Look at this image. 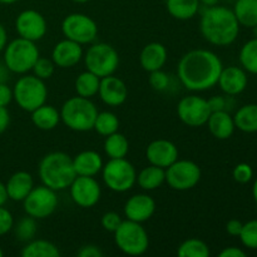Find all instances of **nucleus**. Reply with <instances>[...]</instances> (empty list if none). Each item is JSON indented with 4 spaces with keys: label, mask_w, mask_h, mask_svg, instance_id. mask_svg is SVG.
<instances>
[{
    "label": "nucleus",
    "mask_w": 257,
    "mask_h": 257,
    "mask_svg": "<svg viewBox=\"0 0 257 257\" xmlns=\"http://www.w3.org/2000/svg\"><path fill=\"white\" fill-rule=\"evenodd\" d=\"M240 241L248 250H257V220L243 223L240 233Z\"/></svg>",
    "instance_id": "nucleus-37"
},
{
    "label": "nucleus",
    "mask_w": 257,
    "mask_h": 257,
    "mask_svg": "<svg viewBox=\"0 0 257 257\" xmlns=\"http://www.w3.org/2000/svg\"><path fill=\"white\" fill-rule=\"evenodd\" d=\"M238 60L246 72L257 75V37L250 39L241 47Z\"/></svg>",
    "instance_id": "nucleus-33"
},
{
    "label": "nucleus",
    "mask_w": 257,
    "mask_h": 257,
    "mask_svg": "<svg viewBox=\"0 0 257 257\" xmlns=\"http://www.w3.org/2000/svg\"><path fill=\"white\" fill-rule=\"evenodd\" d=\"M23 257H59L60 251L57 246L48 240H35L27 242L22 250Z\"/></svg>",
    "instance_id": "nucleus-30"
},
{
    "label": "nucleus",
    "mask_w": 257,
    "mask_h": 257,
    "mask_svg": "<svg viewBox=\"0 0 257 257\" xmlns=\"http://www.w3.org/2000/svg\"><path fill=\"white\" fill-rule=\"evenodd\" d=\"M122 217H120L119 213L114 212V211H109V212H105L104 215L102 216V220H100V223H102V227L104 228L108 232H114L119 225L122 223Z\"/></svg>",
    "instance_id": "nucleus-41"
},
{
    "label": "nucleus",
    "mask_w": 257,
    "mask_h": 257,
    "mask_svg": "<svg viewBox=\"0 0 257 257\" xmlns=\"http://www.w3.org/2000/svg\"><path fill=\"white\" fill-rule=\"evenodd\" d=\"M211 113L208 100L196 94L183 97L177 104L178 118L188 127L197 128L205 125Z\"/></svg>",
    "instance_id": "nucleus-13"
},
{
    "label": "nucleus",
    "mask_w": 257,
    "mask_h": 257,
    "mask_svg": "<svg viewBox=\"0 0 257 257\" xmlns=\"http://www.w3.org/2000/svg\"><path fill=\"white\" fill-rule=\"evenodd\" d=\"M8 200H9V198H8L5 183H3L2 181H0V206H4L5 202H7Z\"/></svg>",
    "instance_id": "nucleus-51"
},
{
    "label": "nucleus",
    "mask_w": 257,
    "mask_h": 257,
    "mask_svg": "<svg viewBox=\"0 0 257 257\" xmlns=\"http://www.w3.org/2000/svg\"><path fill=\"white\" fill-rule=\"evenodd\" d=\"M100 172L105 186L117 193L132 190L137 181L135 166L125 158H109V161L103 165Z\"/></svg>",
    "instance_id": "nucleus-8"
},
{
    "label": "nucleus",
    "mask_w": 257,
    "mask_h": 257,
    "mask_svg": "<svg viewBox=\"0 0 257 257\" xmlns=\"http://www.w3.org/2000/svg\"><path fill=\"white\" fill-rule=\"evenodd\" d=\"M79 257H102L103 251L97 245H85L77 252Z\"/></svg>",
    "instance_id": "nucleus-45"
},
{
    "label": "nucleus",
    "mask_w": 257,
    "mask_h": 257,
    "mask_svg": "<svg viewBox=\"0 0 257 257\" xmlns=\"http://www.w3.org/2000/svg\"><path fill=\"white\" fill-rule=\"evenodd\" d=\"M14 226V217L12 212L4 206H0V236L7 235L13 230Z\"/></svg>",
    "instance_id": "nucleus-42"
},
{
    "label": "nucleus",
    "mask_w": 257,
    "mask_h": 257,
    "mask_svg": "<svg viewBox=\"0 0 257 257\" xmlns=\"http://www.w3.org/2000/svg\"><path fill=\"white\" fill-rule=\"evenodd\" d=\"M206 124H207L211 135L220 141H225L232 137L233 132L236 130L233 117L227 110L212 112L210 114V117H208V120Z\"/></svg>",
    "instance_id": "nucleus-23"
},
{
    "label": "nucleus",
    "mask_w": 257,
    "mask_h": 257,
    "mask_svg": "<svg viewBox=\"0 0 257 257\" xmlns=\"http://www.w3.org/2000/svg\"><path fill=\"white\" fill-rule=\"evenodd\" d=\"M210 247L200 238H188L178 246L177 255L180 257H208Z\"/></svg>",
    "instance_id": "nucleus-35"
},
{
    "label": "nucleus",
    "mask_w": 257,
    "mask_h": 257,
    "mask_svg": "<svg viewBox=\"0 0 257 257\" xmlns=\"http://www.w3.org/2000/svg\"><path fill=\"white\" fill-rule=\"evenodd\" d=\"M3 52L5 65L15 74H27L33 69V65L40 57L35 42L20 37L8 43Z\"/></svg>",
    "instance_id": "nucleus-6"
},
{
    "label": "nucleus",
    "mask_w": 257,
    "mask_h": 257,
    "mask_svg": "<svg viewBox=\"0 0 257 257\" xmlns=\"http://www.w3.org/2000/svg\"><path fill=\"white\" fill-rule=\"evenodd\" d=\"M217 84L226 95L235 97V95L245 92V89L247 88V72L242 67H236V65L223 67Z\"/></svg>",
    "instance_id": "nucleus-20"
},
{
    "label": "nucleus",
    "mask_w": 257,
    "mask_h": 257,
    "mask_svg": "<svg viewBox=\"0 0 257 257\" xmlns=\"http://www.w3.org/2000/svg\"><path fill=\"white\" fill-rule=\"evenodd\" d=\"M103 158L98 152L92 150L82 151L73 158V166L77 176L95 177L103 168Z\"/></svg>",
    "instance_id": "nucleus-24"
},
{
    "label": "nucleus",
    "mask_w": 257,
    "mask_h": 257,
    "mask_svg": "<svg viewBox=\"0 0 257 257\" xmlns=\"http://www.w3.org/2000/svg\"><path fill=\"white\" fill-rule=\"evenodd\" d=\"M10 124V113L7 107H0V135L8 130Z\"/></svg>",
    "instance_id": "nucleus-48"
},
{
    "label": "nucleus",
    "mask_w": 257,
    "mask_h": 257,
    "mask_svg": "<svg viewBox=\"0 0 257 257\" xmlns=\"http://www.w3.org/2000/svg\"><path fill=\"white\" fill-rule=\"evenodd\" d=\"M33 74L35 77L40 78L43 80H47L49 78L53 77L55 70V64L54 62L52 60V58H44V57H39L37 59V62L34 63L33 65Z\"/></svg>",
    "instance_id": "nucleus-38"
},
{
    "label": "nucleus",
    "mask_w": 257,
    "mask_h": 257,
    "mask_svg": "<svg viewBox=\"0 0 257 257\" xmlns=\"http://www.w3.org/2000/svg\"><path fill=\"white\" fill-rule=\"evenodd\" d=\"M168 53L162 43L152 42L145 45L140 54V64L146 72L162 69L167 62Z\"/></svg>",
    "instance_id": "nucleus-22"
},
{
    "label": "nucleus",
    "mask_w": 257,
    "mask_h": 257,
    "mask_svg": "<svg viewBox=\"0 0 257 257\" xmlns=\"http://www.w3.org/2000/svg\"><path fill=\"white\" fill-rule=\"evenodd\" d=\"M3 255H4V252H3V250L0 248V257H3Z\"/></svg>",
    "instance_id": "nucleus-56"
},
{
    "label": "nucleus",
    "mask_w": 257,
    "mask_h": 257,
    "mask_svg": "<svg viewBox=\"0 0 257 257\" xmlns=\"http://www.w3.org/2000/svg\"><path fill=\"white\" fill-rule=\"evenodd\" d=\"M13 230H14V235L18 241H20V242H29V241H32L35 237L38 232L37 220L32 217V216L27 215L25 217L20 218L17 223H14Z\"/></svg>",
    "instance_id": "nucleus-36"
},
{
    "label": "nucleus",
    "mask_w": 257,
    "mask_h": 257,
    "mask_svg": "<svg viewBox=\"0 0 257 257\" xmlns=\"http://www.w3.org/2000/svg\"><path fill=\"white\" fill-rule=\"evenodd\" d=\"M104 152L109 158H125L130 152L127 137L119 132L107 136L104 141Z\"/></svg>",
    "instance_id": "nucleus-32"
},
{
    "label": "nucleus",
    "mask_w": 257,
    "mask_h": 257,
    "mask_svg": "<svg viewBox=\"0 0 257 257\" xmlns=\"http://www.w3.org/2000/svg\"><path fill=\"white\" fill-rule=\"evenodd\" d=\"M148 83L151 87L157 92H163L168 88L170 85V77L167 73L163 72L162 69L153 70L150 72V77H148Z\"/></svg>",
    "instance_id": "nucleus-39"
},
{
    "label": "nucleus",
    "mask_w": 257,
    "mask_h": 257,
    "mask_svg": "<svg viewBox=\"0 0 257 257\" xmlns=\"http://www.w3.org/2000/svg\"><path fill=\"white\" fill-rule=\"evenodd\" d=\"M242 226L243 223L240 220L232 218V220H230L226 223V232L230 236H233V237H238L241 233V230H242Z\"/></svg>",
    "instance_id": "nucleus-46"
},
{
    "label": "nucleus",
    "mask_w": 257,
    "mask_h": 257,
    "mask_svg": "<svg viewBox=\"0 0 257 257\" xmlns=\"http://www.w3.org/2000/svg\"><path fill=\"white\" fill-rule=\"evenodd\" d=\"M252 197H253V201H255V203L257 205V177L256 180L253 181V185H252Z\"/></svg>",
    "instance_id": "nucleus-53"
},
{
    "label": "nucleus",
    "mask_w": 257,
    "mask_h": 257,
    "mask_svg": "<svg viewBox=\"0 0 257 257\" xmlns=\"http://www.w3.org/2000/svg\"><path fill=\"white\" fill-rule=\"evenodd\" d=\"M222 68V60L212 50L192 49L178 62L177 75L186 89L205 92L217 84Z\"/></svg>",
    "instance_id": "nucleus-1"
},
{
    "label": "nucleus",
    "mask_w": 257,
    "mask_h": 257,
    "mask_svg": "<svg viewBox=\"0 0 257 257\" xmlns=\"http://www.w3.org/2000/svg\"><path fill=\"white\" fill-rule=\"evenodd\" d=\"M34 187L33 176L27 171H18L13 173L5 183L8 198L15 202H23Z\"/></svg>",
    "instance_id": "nucleus-21"
},
{
    "label": "nucleus",
    "mask_w": 257,
    "mask_h": 257,
    "mask_svg": "<svg viewBox=\"0 0 257 257\" xmlns=\"http://www.w3.org/2000/svg\"><path fill=\"white\" fill-rule=\"evenodd\" d=\"M8 44V33L5 30L4 25L0 23V53L4 50V48L7 47Z\"/></svg>",
    "instance_id": "nucleus-49"
},
{
    "label": "nucleus",
    "mask_w": 257,
    "mask_h": 257,
    "mask_svg": "<svg viewBox=\"0 0 257 257\" xmlns=\"http://www.w3.org/2000/svg\"><path fill=\"white\" fill-rule=\"evenodd\" d=\"M15 29L20 38L38 42L47 34L48 23L42 13L34 9H27L23 10L15 19Z\"/></svg>",
    "instance_id": "nucleus-15"
},
{
    "label": "nucleus",
    "mask_w": 257,
    "mask_h": 257,
    "mask_svg": "<svg viewBox=\"0 0 257 257\" xmlns=\"http://www.w3.org/2000/svg\"><path fill=\"white\" fill-rule=\"evenodd\" d=\"M9 72L8 67L5 65V63H0V83H7V80L9 79Z\"/></svg>",
    "instance_id": "nucleus-50"
},
{
    "label": "nucleus",
    "mask_w": 257,
    "mask_h": 257,
    "mask_svg": "<svg viewBox=\"0 0 257 257\" xmlns=\"http://www.w3.org/2000/svg\"><path fill=\"white\" fill-rule=\"evenodd\" d=\"M57 191L44 185L34 186L23 201V208L28 216L35 220H44L52 216L58 207Z\"/></svg>",
    "instance_id": "nucleus-10"
},
{
    "label": "nucleus",
    "mask_w": 257,
    "mask_h": 257,
    "mask_svg": "<svg viewBox=\"0 0 257 257\" xmlns=\"http://www.w3.org/2000/svg\"><path fill=\"white\" fill-rule=\"evenodd\" d=\"M93 130L98 135L107 137V136L112 135V133L118 132V130H119V119H118V117L114 113L109 112V110L98 112Z\"/></svg>",
    "instance_id": "nucleus-34"
},
{
    "label": "nucleus",
    "mask_w": 257,
    "mask_h": 257,
    "mask_svg": "<svg viewBox=\"0 0 257 257\" xmlns=\"http://www.w3.org/2000/svg\"><path fill=\"white\" fill-rule=\"evenodd\" d=\"M13 97L18 107L32 113L47 103L48 88L45 80L35 77L34 74H23L13 88Z\"/></svg>",
    "instance_id": "nucleus-5"
},
{
    "label": "nucleus",
    "mask_w": 257,
    "mask_h": 257,
    "mask_svg": "<svg viewBox=\"0 0 257 257\" xmlns=\"http://www.w3.org/2000/svg\"><path fill=\"white\" fill-rule=\"evenodd\" d=\"M100 84V78L94 73L85 70L77 77L74 83L75 92L78 95L84 98H92L98 94Z\"/></svg>",
    "instance_id": "nucleus-31"
},
{
    "label": "nucleus",
    "mask_w": 257,
    "mask_h": 257,
    "mask_svg": "<svg viewBox=\"0 0 257 257\" xmlns=\"http://www.w3.org/2000/svg\"><path fill=\"white\" fill-rule=\"evenodd\" d=\"M220 0H200V4H203L206 8L213 7V5H217Z\"/></svg>",
    "instance_id": "nucleus-52"
},
{
    "label": "nucleus",
    "mask_w": 257,
    "mask_h": 257,
    "mask_svg": "<svg viewBox=\"0 0 257 257\" xmlns=\"http://www.w3.org/2000/svg\"><path fill=\"white\" fill-rule=\"evenodd\" d=\"M235 127L243 133L257 132V103H248L236 110L233 115Z\"/></svg>",
    "instance_id": "nucleus-27"
},
{
    "label": "nucleus",
    "mask_w": 257,
    "mask_h": 257,
    "mask_svg": "<svg viewBox=\"0 0 257 257\" xmlns=\"http://www.w3.org/2000/svg\"><path fill=\"white\" fill-rule=\"evenodd\" d=\"M232 177L237 183L246 185V183L251 182L253 178L252 167H251V165H248V163H238V165H236L235 168H233Z\"/></svg>",
    "instance_id": "nucleus-40"
},
{
    "label": "nucleus",
    "mask_w": 257,
    "mask_h": 257,
    "mask_svg": "<svg viewBox=\"0 0 257 257\" xmlns=\"http://www.w3.org/2000/svg\"><path fill=\"white\" fill-rule=\"evenodd\" d=\"M14 99L13 89L7 83H0V107H8Z\"/></svg>",
    "instance_id": "nucleus-44"
},
{
    "label": "nucleus",
    "mask_w": 257,
    "mask_h": 257,
    "mask_svg": "<svg viewBox=\"0 0 257 257\" xmlns=\"http://www.w3.org/2000/svg\"><path fill=\"white\" fill-rule=\"evenodd\" d=\"M87 70L99 78L114 74L119 65V54L107 43H92L83 55Z\"/></svg>",
    "instance_id": "nucleus-9"
},
{
    "label": "nucleus",
    "mask_w": 257,
    "mask_h": 257,
    "mask_svg": "<svg viewBox=\"0 0 257 257\" xmlns=\"http://www.w3.org/2000/svg\"><path fill=\"white\" fill-rule=\"evenodd\" d=\"M73 202L82 208L94 207L102 196V187L94 177L77 176L69 186Z\"/></svg>",
    "instance_id": "nucleus-14"
},
{
    "label": "nucleus",
    "mask_w": 257,
    "mask_h": 257,
    "mask_svg": "<svg viewBox=\"0 0 257 257\" xmlns=\"http://www.w3.org/2000/svg\"><path fill=\"white\" fill-rule=\"evenodd\" d=\"M165 171L166 183L172 190L180 192L195 188L202 176L200 166L190 160H177Z\"/></svg>",
    "instance_id": "nucleus-11"
},
{
    "label": "nucleus",
    "mask_w": 257,
    "mask_h": 257,
    "mask_svg": "<svg viewBox=\"0 0 257 257\" xmlns=\"http://www.w3.org/2000/svg\"><path fill=\"white\" fill-rule=\"evenodd\" d=\"M123 212L127 220L143 223L155 215L156 201L147 193H137L128 198L123 207Z\"/></svg>",
    "instance_id": "nucleus-17"
},
{
    "label": "nucleus",
    "mask_w": 257,
    "mask_h": 257,
    "mask_svg": "<svg viewBox=\"0 0 257 257\" xmlns=\"http://www.w3.org/2000/svg\"><path fill=\"white\" fill-rule=\"evenodd\" d=\"M60 120L74 132H88L93 130L98 109L90 98L77 95L63 103Z\"/></svg>",
    "instance_id": "nucleus-4"
},
{
    "label": "nucleus",
    "mask_w": 257,
    "mask_h": 257,
    "mask_svg": "<svg viewBox=\"0 0 257 257\" xmlns=\"http://www.w3.org/2000/svg\"><path fill=\"white\" fill-rule=\"evenodd\" d=\"M228 98L230 95H213L208 100L211 112H217V110H227L228 112Z\"/></svg>",
    "instance_id": "nucleus-43"
},
{
    "label": "nucleus",
    "mask_w": 257,
    "mask_h": 257,
    "mask_svg": "<svg viewBox=\"0 0 257 257\" xmlns=\"http://www.w3.org/2000/svg\"><path fill=\"white\" fill-rule=\"evenodd\" d=\"M62 33L67 39L80 45L92 44L98 37V25L87 14L73 13L63 19Z\"/></svg>",
    "instance_id": "nucleus-12"
},
{
    "label": "nucleus",
    "mask_w": 257,
    "mask_h": 257,
    "mask_svg": "<svg viewBox=\"0 0 257 257\" xmlns=\"http://www.w3.org/2000/svg\"><path fill=\"white\" fill-rule=\"evenodd\" d=\"M238 24L232 9L221 5L206 8L201 15L200 32L205 40L216 47L233 44L240 34Z\"/></svg>",
    "instance_id": "nucleus-2"
},
{
    "label": "nucleus",
    "mask_w": 257,
    "mask_h": 257,
    "mask_svg": "<svg viewBox=\"0 0 257 257\" xmlns=\"http://www.w3.org/2000/svg\"><path fill=\"white\" fill-rule=\"evenodd\" d=\"M42 185L54 191L69 188L77 173L73 166V158L68 153L55 151L45 155L38 167Z\"/></svg>",
    "instance_id": "nucleus-3"
},
{
    "label": "nucleus",
    "mask_w": 257,
    "mask_h": 257,
    "mask_svg": "<svg viewBox=\"0 0 257 257\" xmlns=\"http://www.w3.org/2000/svg\"><path fill=\"white\" fill-rule=\"evenodd\" d=\"M200 0H167L166 8L168 14L177 20H190L200 10Z\"/></svg>",
    "instance_id": "nucleus-28"
},
{
    "label": "nucleus",
    "mask_w": 257,
    "mask_h": 257,
    "mask_svg": "<svg viewBox=\"0 0 257 257\" xmlns=\"http://www.w3.org/2000/svg\"><path fill=\"white\" fill-rule=\"evenodd\" d=\"M98 94L104 104L109 107H118L127 100L128 88L120 78L113 74L107 75V77L100 78Z\"/></svg>",
    "instance_id": "nucleus-19"
},
{
    "label": "nucleus",
    "mask_w": 257,
    "mask_h": 257,
    "mask_svg": "<svg viewBox=\"0 0 257 257\" xmlns=\"http://www.w3.org/2000/svg\"><path fill=\"white\" fill-rule=\"evenodd\" d=\"M32 122L38 130L53 131L60 123V112L53 105L44 103L32 112Z\"/></svg>",
    "instance_id": "nucleus-25"
},
{
    "label": "nucleus",
    "mask_w": 257,
    "mask_h": 257,
    "mask_svg": "<svg viewBox=\"0 0 257 257\" xmlns=\"http://www.w3.org/2000/svg\"><path fill=\"white\" fill-rule=\"evenodd\" d=\"M246 251L242 250L241 247L237 246H230V247H225L218 256L220 257H246Z\"/></svg>",
    "instance_id": "nucleus-47"
},
{
    "label": "nucleus",
    "mask_w": 257,
    "mask_h": 257,
    "mask_svg": "<svg viewBox=\"0 0 257 257\" xmlns=\"http://www.w3.org/2000/svg\"><path fill=\"white\" fill-rule=\"evenodd\" d=\"M143 191H155L160 188L166 182V171L165 168L157 167V166L150 165L141 170L137 175V181Z\"/></svg>",
    "instance_id": "nucleus-26"
},
{
    "label": "nucleus",
    "mask_w": 257,
    "mask_h": 257,
    "mask_svg": "<svg viewBox=\"0 0 257 257\" xmlns=\"http://www.w3.org/2000/svg\"><path fill=\"white\" fill-rule=\"evenodd\" d=\"M115 246L128 256H141L150 247V237L142 223L135 221H122L114 231Z\"/></svg>",
    "instance_id": "nucleus-7"
},
{
    "label": "nucleus",
    "mask_w": 257,
    "mask_h": 257,
    "mask_svg": "<svg viewBox=\"0 0 257 257\" xmlns=\"http://www.w3.org/2000/svg\"><path fill=\"white\" fill-rule=\"evenodd\" d=\"M232 10L241 27H257V0H236Z\"/></svg>",
    "instance_id": "nucleus-29"
},
{
    "label": "nucleus",
    "mask_w": 257,
    "mask_h": 257,
    "mask_svg": "<svg viewBox=\"0 0 257 257\" xmlns=\"http://www.w3.org/2000/svg\"><path fill=\"white\" fill-rule=\"evenodd\" d=\"M18 0H0V4H14Z\"/></svg>",
    "instance_id": "nucleus-54"
},
{
    "label": "nucleus",
    "mask_w": 257,
    "mask_h": 257,
    "mask_svg": "<svg viewBox=\"0 0 257 257\" xmlns=\"http://www.w3.org/2000/svg\"><path fill=\"white\" fill-rule=\"evenodd\" d=\"M72 2H74V3H78V4H84V3H88V2H90V0H72Z\"/></svg>",
    "instance_id": "nucleus-55"
},
{
    "label": "nucleus",
    "mask_w": 257,
    "mask_h": 257,
    "mask_svg": "<svg viewBox=\"0 0 257 257\" xmlns=\"http://www.w3.org/2000/svg\"><path fill=\"white\" fill-rule=\"evenodd\" d=\"M178 156L180 153H178L177 146L165 138L152 141L146 148V158L150 165L157 166L165 170L178 160Z\"/></svg>",
    "instance_id": "nucleus-16"
},
{
    "label": "nucleus",
    "mask_w": 257,
    "mask_h": 257,
    "mask_svg": "<svg viewBox=\"0 0 257 257\" xmlns=\"http://www.w3.org/2000/svg\"><path fill=\"white\" fill-rule=\"evenodd\" d=\"M83 55L82 45L67 38L58 42L52 50V60L55 67L62 69L75 67L83 59Z\"/></svg>",
    "instance_id": "nucleus-18"
}]
</instances>
